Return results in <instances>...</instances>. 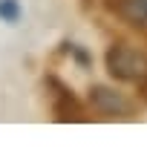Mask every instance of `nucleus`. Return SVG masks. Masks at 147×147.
Wrapping results in <instances>:
<instances>
[{
  "label": "nucleus",
  "instance_id": "nucleus-5",
  "mask_svg": "<svg viewBox=\"0 0 147 147\" xmlns=\"http://www.w3.org/2000/svg\"><path fill=\"white\" fill-rule=\"evenodd\" d=\"M20 15H23V9L18 0H0V20L3 23H18Z\"/></svg>",
  "mask_w": 147,
  "mask_h": 147
},
{
  "label": "nucleus",
  "instance_id": "nucleus-7",
  "mask_svg": "<svg viewBox=\"0 0 147 147\" xmlns=\"http://www.w3.org/2000/svg\"><path fill=\"white\" fill-rule=\"evenodd\" d=\"M138 95H141V101L147 104V78H144V81H138Z\"/></svg>",
  "mask_w": 147,
  "mask_h": 147
},
{
  "label": "nucleus",
  "instance_id": "nucleus-4",
  "mask_svg": "<svg viewBox=\"0 0 147 147\" xmlns=\"http://www.w3.org/2000/svg\"><path fill=\"white\" fill-rule=\"evenodd\" d=\"M110 9L130 26L136 29H147V0H113Z\"/></svg>",
  "mask_w": 147,
  "mask_h": 147
},
{
  "label": "nucleus",
  "instance_id": "nucleus-6",
  "mask_svg": "<svg viewBox=\"0 0 147 147\" xmlns=\"http://www.w3.org/2000/svg\"><path fill=\"white\" fill-rule=\"evenodd\" d=\"M66 52L72 55V61H75L81 69H90V66H92V55H90L84 46H75V43H69V46H66Z\"/></svg>",
  "mask_w": 147,
  "mask_h": 147
},
{
  "label": "nucleus",
  "instance_id": "nucleus-8",
  "mask_svg": "<svg viewBox=\"0 0 147 147\" xmlns=\"http://www.w3.org/2000/svg\"><path fill=\"white\" fill-rule=\"evenodd\" d=\"M144 38H147V29H144Z\"/></svg>",
  "mask_w": 147,
  "mask_h": 147
},
{
  "label": "nucleus",
  "instance_id": "nucleus-3",
  "mask_svg": "<svg viewBox=\"0 0 147 147\" xmlns=\"http://www.w3.org/2000/svg\"><path fill=\"white\" fill-rule=\"evenodd\" d=\"M90 104H92V110L101 113L104 118H124V121H130V118L136 115L133 104H130L121 92H115V90H110V87H104V84L90 87Z\"/></svg>",
  "mask_w": 147,
  "mask_h": 147
},
{
  "label": "nucleus",
  "instance_id": "nucleus-2",
  "mask_svg": "<svg viewBox=\"0 0 147 147\" xmlns=\"http://www.w3.org/2000/svg\"><path fill=\"white\" fill-rule=\"evenodd\" d=\"M43 87H46V92H49V104H52L55 121H61V124H69V121H72V124H84V121H90L87 107L81 104V98L72 92L61 78L46 75Z\"/></svg>",
  "mask_w": 147,
  "mask_h": 147
},
{
  "label": "nucleus",
  "instance_id": "nucleus-1",
  "mask_svg": "<svg viewBox=\"0 0 147 147\" xmlns=\"http://www.w3.org/2000/svg\"><path fill=\"white\" fill-rule=\"evenodd\" d=\"M104 63H107V72L115 81L138 84V81L147 78V52H138L127 43H113L104 55Z\"/></svg>",
  "mask_w": 147,
  "mask_h": 147
}]
</instances>
